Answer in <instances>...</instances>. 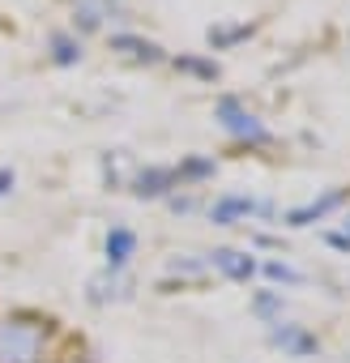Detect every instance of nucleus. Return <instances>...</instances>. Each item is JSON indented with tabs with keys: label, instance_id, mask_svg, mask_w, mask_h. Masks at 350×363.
<instances>
[{
	"label": "nucleus",
	"instance_id": "nucleus-1",
	"mask_svg": "<svg viewBox=\"0 0 350 363\" xmlns=\"http://www.w3.org/2000/svg\"><path fill=\"white\" fill-rule=\"evenodd\" d=\"M43 354V325L13 316L0 325V363H39Z\"/></svg>",
	"mask_w": 350,
	"mask_h": 363
},
{
	"label": "nucleus",
	"instance_id": "nucleus-2",
	"mask_svg": "<svg viewBox=\"0 0 350 363\" xmlns=\"http://www.w3.org/2000/svg\"><path fill=\"white\" fill-rule=\"evenodd\" d=\"M214 116H218V124L235 137V141H244V145H269V128L239 103V99H231V94H222L218 99V107H214Z\"/></svg>",
	"mask_w": 350,
	"mask_h": 363
},
{
	"label": "nucleus",
	"instance_id": "nucleus-3",
	"mask_svg": "<svg viewBox=\"0 0 350 363\" xmlns=\"http://www.w3.org/2000/svg\"><path fill=\"white\" fill-rule=\"evenodd\" d=\"M269 342H273V346H282L290 359H307V354H316V350H320V342H316L307 329H299V325H282V320H273Z\"/></svg>",
	"mask_w": 350,
	"mask_h": 363
},
{
	"label": "nucleus",
	"instance_id": "nucleus-4",
	"mask_svg": "<svg viewBox=\"0 0 350 363\" xmlns=\"http://www.w3.org/2000/svg\"><path fill=\"white\" fill-rule=\"evenodd\" d=\"M346 201V189H333V193H324V197H316V201H307V206H295V210H286L282 214V223L286 227H307V223H320L329 210H337Z\"/></svg>",
	"mask_w": 350,
	"mask_h": 363
},
{
	"label": "nucleus",
	"instance_id": "nucleus-5",
	"mask_svg": "<svg viewBox=\"0 0 350 363\" xmlns=\"http://www.w3.org/2000/svg\"><path fill=\"white\" fill-rule=\"evenodd\" d=\"M171 189H180V175H175V167H145V171L132 179V193H137V197H166Z\"/></svg>",
	"mask_w": 350,
	"mask_h": 363
},
{
	"label": "nucleus",
	"instance_id": "nucleus-6",
	"mask_svg": "<svg viewBox=\"0 0 350 363\" xmlns=\"http://www.w3.org/2000/svg\"><path fill=\"white\" fill-rule=\"evenodd\" d=\"M210 265H214L218 274H227L231 282H248V278L256 274V261H252L248 252H239V248H218V252H210Z\"/></svg>",
	"mask_w": 350,
	"mask_h": 363
},
{
	"label": "nucleus",
	"instance_id": "nucleus-7",
	"mask_svg": "<svg viewBox=\"0 0 350 363\" xmlns=\"http://www.w3.org/2000/svg\"><path fill=\"white\" fill-rule=\"evenodd\" d=\"M269 210H273L269 201H252V197H235V193H231V197H222V201L214 206V223H218V227H231L235 218H248V214H269Z\"/></svg>",
	"mask_w": 350,
	"mask_h": 363
},
{
	"label": "nucleus",
	"instance_id": "nucleus-8",
	"mask_svg": "<svg viewBox=\"0 0 350 363\" xmlns=\"http://www.w3.org/2000/svg\"><path fill=\"white\" fill-rule=\"evenodd\" d=\"M132 248H137V235H132L128 227H111V235H107V269H111V274L124 269L128 257H132Z\"/></svg>",
	"mask_w": 350,
	"mask_h": 363
},
{
	"label": "nucleus",
	"instance_id": "nucleus-9",
	"mask_svg": "<svg viewBox=\"0 0 350 363\" xmlns=\"http://www.w3.org/2000/svg\"><path fill=\"white\" fill-rule=\"evenodd\" d=\"M111 48L115 52H128L137 60H162V48L149 43V39H141V35H111Z\"/></svg>",
	"mask_w": 350,
	"mask_h": 363
},
{
	"label": "nucleus",
	"instance_id": "nucleus-10",
	"mask_svg": "<svg viewBox=\"0 0 350 363\" xmlns=\"http://www.w3.org/2000/svg\"><path fill=\"white\" fill-rule=\"evenodd\" d=\"M52 60H56V65H77V60H81V43H77L73 35H64V30L52 35Z\"/></svg>",
	"mask_w": 350,
	"mask_h": 363
},
{
	"label": "nucleus",
	"instance_id": "nucleus-11",
	"mask_svg": "<svg viewBox=\"0 0 350 363\" xmlns=\"http://www.w3.org/2000/svg\"><path fill=\"white\" fill-rule=\"evenodd\" d=\"M214 171H218V162H214V158H184L180 167H175L180 184H184V179H210Z\"/></svg>",
	"mask_w": 350,
	"mask_h": 363
},
{
	"label": "nucleus",
	"instance_id": "nucleus-12",
	"mask_svg": "<svg viewBox=\"0 0 350 363\" xmlns=\"http://www.w3.org/2000/svg\"><path fill=\"white\" fill-rule=\"evenodd\" d=\"M248 35H252V26H210V48H231Z\"/></svg>",
	"mask_w": 350,
	"mask_h": 363
},
{
	"label": "nucleus",
	"instance_id": "nucleus-13",
	"mask_svg": "<svg viewBox=\"0 0 350 363\" xmlns=\"http://www.w3.org/2000/svg\"><path fill=\"white\" fill-rule=\"evenodd\" d=\"M252 312L265 316V320H282V295H278V291H261V295L252 299Z\"/></svg>",
	"mask_w": 350,
	"mask_h": 363
},
{
	"label": "nucleus",
	"instance_id": "nucleus-14",
	"mask_svg": "<svg viewBox=\"0 0 350 363\" xmlns=\"http://www.w3.org/2000/svg\"><path fill=\"white\" fill-rule=\"evenodd\" d=\"M175 69H184V73H197V77H218V65L214 60H197V56H180V60H175Z\"/></svg>",
	"mask_w": 350,
	"mask_h": 363
},
{
	"label": "nucleus",
	"instance_id": "nucleus-15",
	"mask_svg": "<svg viewBox=\"0 0 350 363\" xmlns=\"http://www.w3.org/2000/svg\"><path fill=\"white\" fill-rule=\"evenodd\" d=\"M265 274H269L273 282H290V286H295V282H303V274H299V269H290V265H282V261H269V265H265Z\"/></svg>",
	"mask_w": 350,
	"mask_h": 363
},
{
	"label": "nucleus",
	"instance_id": "nucleus-16",
	"mask_svg": "<svg viewBox=\"0 0 350 363\" xmlns=\"http://www.w3.org/2000/svg\"><path fill=\"white\" fill-rule=\"evenodd\" d=\"M9 189H13V171H9V167H5V171H0V197H5V193H9Z\"/></svg>",
	"mask_w": 350,
	"mask_h": 363
},
{
	"label": "nucleus",
	"instance_id": "nucleus-17",
	"mask_svg": "<svg viewBox=\"0 0 350 363\" xmlns=\"http://www.w3.org/2000/svg\"><path fill=\"white\" fill-rule=\"evenodd\" d=\"M329 244L341 248V252H350V235H329Z\"/></svg>",
	"mask_w": 350,
	"mask_h": 363
},
{
	"label": "nucleus",
	"instance_id": "nucleus-18",
	"mask_svg": "<svg viewBox=\"0 0 350 363\" xmlns=\"http://www.w3.org/2000/svg\"><path fill=\"white\" fill-rule=\"evenodd\" d=\"M94 5H103V9H107V5H115V0H94Z\"/></svg>",
	"mask_w": 350,
	"mask_h": 363
},
{
	"label": "nucleus",
	"instance_id": "nucleus-19",
	"mask_svg": "<svg viewBox=\"0 0 350 363\" xmlns=\"http://www.w3.org/2000/svg\"><path fill=\"white\" fill-rule=\"evenodd\" d=\"M346 235H350V223H346Z\"/></svg>",
	"mask_w": 350,
	"mask_h": 363
}]
</instances>
